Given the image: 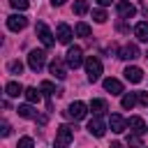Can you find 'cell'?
Wrapping results in <instances>:
<instances>
[{
  "label": "cell",
  "mask_w": 148,
  "mask_h": 148,
  "mask_svg": "<svg viewBox=\"0 0 148 148\" xmlns=\"http://www.w3.org/2000/svg\"><path fill=\"white\" fill-rule=\"evenodd\" d=\"M136 99H139V104L148 106V92H136Z\"/></svg>",
  "instance_id": "31"
},
{
  "label": "cell",
  "mask_w": 148,
  "mask_h": 148,
  "mask_svg": "<svg viewBox=\"0 0 148 148\" xmlns=\"http://www.w3.org/2000/svg\"><path fill=\"white\" fill-rule=\"evenodd\" d=\"M39 90L46 95V97H51V95H58V90H56V86L51 83V81H42V86H39Z\"/></svg>",
  "instance_id": "23"
},
{
  "label": "cell",
  "mask_w": 148,
  "mask_h": 148,
  "mask_svg": "<svg viewBox=\"0 0 148 148\" xmlns=\"http://www.w3.org/2000/svg\"><path fill=\"white\" fill-rule=\"evenodd\" d=\"M74 32H76L79 37H88V35H90V25L81 21V23H76V28H74Z\"/></svg>",
  "instance_id": "24"
},
{
  "label": "cell",
  "mask_w": 148,
  "mask_h": 148,
  "mask_svg": "<svg viewBox=\"0 0 148 148\" xmlns=\"http://www.w3.org/2000/svg\"><path fill=\"white\" fill-rule=\"evenodd\" d=\"M83 65H86V74H88V81H90V83L99 81V76H102V60H99L97 56H88Z\"/></svg>",
  "instance_id": "2"
},
{
  "label": "cell",
  "mask_w": 148,
  "mask_h": 148,
  "mask_svg": "<svg viewBox=\"0 0 148 148\" xmlns=\"http://www.w3.org/2000/svg\"><path fill=\"white\" fill-rule=\"evenodd\" d=\"M23 97H25L28 104H37V102H39V92H37V88H25Z\"/></svg>",
  "instance_id": "22"
},
{
  "label": "cell",
  "mask_w": 148,
  "mask_h": 148,
  "mask_svg": "<svg viewBox=\"0 0 148 148\" xmlns=\"http://www.w3.org/2000/svg\"><path fill=\"white\" fill-rule=\"evenodd\" d=\"M72 139H74V127H72V125H60L58 132H56L53 148H69Z\"/></svg>",
  "instance_id": "1"
},
{
  "label": "cell",
  "mask_w": 148,
  "mask_h": 148,
  "mask_svg": "<svg viewBox=\"0 0 148 148\" xmlns=\"http://www.w3.org/2000/svg\"><path fill=\"white\" fill-rule=\"evenodd\" d=\"M127 127H130V132H132V134H139V136L148 130V127H146V123H143V118H139V116H132V118L127 120Z\"/></svg>",
  "instance_id": "13"
},
{
  "label": "cell",
  "mask_w": 148,
  "mask_h": 148,
  "mask_svg": "<svg viewBox=\"0 0 148 148\" xmlns=\"http://www.w3.org/2000/svg\"><path fill=\"white\" fill-rule=\"evenodd\" d=\"M139 99H136V92H127V95H123V99H120V106L123 109H134V104H136Z\"/></svg>",
  "instance_id": "20"
},
{
  "label": "cell",
  "mask_w": 148,
  "mask_h": 148,
  "mask_svg": "<svg viewBox=\"0 0 148 148\" xmlns=\"http://www.w3.org/2000/svg\"><path fill=\"white\" fill-rule=\"evenodd\" d=\"M127 146L130 148H141V136L139 134H130L127 136Z\"/></svg>",
  "instance_id": "27"
},
{
  "label": "cell",
  "mask_w": 148,
  "mask_h": 148,
  "mask_svg": "<svg viewBox=\"0 0 148 148\" xmlns=\"http://www.w3.org/2000/svg\"><path fill=\"white\" fill-rule=\"evenodd\" d=\"M104 90L106 92H111V95H120L123 92V83L118 81V79H104Z\"/></svg>",
  "instance_id": "16"
},
{
  "label": "cell",
  "mask_w": 148,
  "mask_h": 148,
  "mask_svg": "<svg viewBox=\"0 0 148 148\" xmlns=\"http://www.w3.org/2000/svg\"><path fill=\"white\" fill-rule=\"evenodd\" d=\"M111 148H123V146H120L118 141H113V143H111Z\"/></svg>",
  "instance_id": "35"
},
{
  "label": "cell",
  "mask_w": 148,
  "mask_h": 148,
  "mask_svg": "<svg viewBox=\"0 0 148 148\" xmlns=\"http://www.w3.org/2000/svg\"><path fill=\"white\" fill-rule=\"evenodd\" d=\"M0 132H2V136H9V134H12V127H9V123H2V130H0Z\"/></svg>",
  "instance_id": "32"
},
{
  "label": "cell",
  "mask_w": 148,
  "mask_h": 148,
  "mask_svg": "<svg viewBox=\"0 0 148 148\" xmlns=\"http://www.w3.org/2000/svg\"><path fill=\"white\" fill-rule=\"evenodd\" d=\"M134 35H136L139 42H146V44H148V21L136 23V25H134Z\"/></svg>",
  "instance_id": "19"
},
{
  "label": "cell",
  "mask_w": 148,
  "mask_h": 148,
  "mask_svg": "<svg viewBox=\"0 0 148 148\" xmlns=\"http://www.w3.org/2000/svg\"><path fill=\"white\" fill-rule=\"evenodd\" d=\"M141 53H139V46L136 44H125V46H120V51H118V58H123V60H136Z\"/></svg>",
  "instance_id": "11"
},
{
  "label": "cell",
  "mask_w": 148,
  "mask_h": 148,
  "mask_svg": "<svg viewBox=\"0 0 148 148\" xmlns=\"http://www.w3.org/2000/svg\"><path fill=\"white\" fill-rule=\"evenodd\" d=\"M49 69H51V74H53L56 79H60V81H62V79L67 76V69H65V62H62L60 58H56V60H53V62L49 65Z\"/></svg>",
  "instance_id": "14"
},
{
  "label": "cell",
  "mask_w": 148,
  "mask_h": 148,
  "mask_svg": "<svg viewBox=\"0 0 148 148\" xmlns=\"http://www.w3.org/2000/svg\"><path fill=\"white\" fill-rule=\"evenodd\" d=\"M16 113H18L21 118H28V120H37V111H35V106H32V104H21V106L16 109Z\"/></svg>",
  "instance_id": "18"
},
{
  "label": "cell",
  "mask_w": 148,
  "mask_h": 148,
  "mask_svg": "<svg viewBox=\"0 0 148 148\" xmlns=\"http://www.w3.org/2000/svg\"><path fill=\"white\" fill-rule=\"evenodd\" d=\"M9 5H12L14 9H18V12H23V9H28V7H30V2H28V0H9Z\"/></svg>",
  "instance_id": "28"
},
{
  "label": "cell",
  "mask_w": 148,
  "mask_h": 148,
  "mask_svg": "<svg viewBox=\"0 0 148 148\" xmlns=\"http://www.w3.org/2000/svg\"><path fill=\"white\" fill-rule=\"evenodd\" d=\"M86 12H88V0H76V2H74V14L83 16Z\"/></svg>",
  "instance_id": "25"
},
{
  "label": "cell",
  "mask_w": 148,
  "mask_h": 148,
  "mask_svg": "<svg viewBox=\"0 0 148 148\" xmlns=\"http://www.w3.org/2000/svg\"><path fill=\"white\" fill-rule=\"evenodd\" d=\"M25 25H28V18H25L23 14H12V16H7V28H9V30L18 32V30H23Z\"/></svg>",
  "instance_id": "8"
},
{
  "label": "cell",
  "mask_w": 148,
  "mask_h": 148,
  "mask_svg": "<svg viewBox=\"0 0 148 148\" xmlns=\"http://www.w3.org/2000/svg\"><path fill=\"white\" fill-rule=\"evenodd\" d=\"M56 37H58V42L69 44L72 37H74V32H72V28H69L67 23H58V28H56Z\"/></svg>",
  "instance_id": "12"
},
{
  "label": "cell",
  "mask_w": 148,
  "mask_h": 148,
  "mask_svg": "<svg viewBox=\"0 0 148 148\" xmlns=\"http://www.w3.org/2000/svg\"><path fill=\"white\" fill-rule=\"evenodd\" d=\"M51 2H53L56 7H60V5H65V0H51Z\"/></svg>",
  "instance_id": "34"
},
{
  "label": "cell",
  "mask_w": 148,
  "mask_h": 148,
  "mask_svg": "<svg viewBox=\"0 0 148 148\" xmlns=\"http://www.w3.org/2000/svg\"><path fill=\"white\" fill-rule=\"evenodd\" d=\"M90 111H92L95 116H102V113L106 111V102H104V99H92V102H90Z\"/></svg>",
  "instance_id": "21"
},
{
  "label": "cell",
  "mask_w": 148,
  "mask_h": 148,
  "mask_svg": "<svg viewBox=\"0 0 148 148\" xmlns=\"http://www.w3.org/2000/svg\"><path fill=\"white\" fill-rule=\"evenodd\" d=\"M67 65L72 67V69H76V67H81L86 60H83V51H81V46H69V51H67Z\"/></svg>",
  "instance_id": "4"
},
{
  "label": "cell",
  "mask_w": 148,
  "mask_h": 148,
  "mask_svg": "<svg viewBox=\"0 0 148 148\" xmlns=\"http://www.w3.org/2000/svg\"><path fill=\"white\" fill-rule=\"evenodd\" d=\"M116 12H118L120 18H132V16L136 14V7H134L132 2H127V0H120V2L116 5Z\"/></svg>",
  "instance_id": "10"
},
{
  "label": "cell",
  "mask_w": 148,
  "mask_h": 148,
  "mask_svg": "<svg viewBox=\"0 0 148 148\" xmlns=\"http://www.w3.org/2000/svg\"><path fill=\"white\" fill-rule=\"evenodd\" d=\"M5 92H7V97H18V95L25 92V88H23L18 81H9V83L5 86Z\"/></svg>",
  "instance_id": "17"
},
{
  "label": "cell",
  "mask_w": 148,
  "mask_h": 148,
  "mask_svg": "<svg viewBox=\"0 0 148 148\" xmlns=\"http://www.w3.org/2000/svg\"><path fill=\"white\" fill-rule=\"evenodd\" d=\"M16 148H35V141L30 136H23V139H18V146Z\"/></svg>",
  "instance_id": "30"
},
{
  "label": "cell",
  "mask_w": 148,
  "mask_h": 148,
  "mask_svg": "<svg viewBox=\"0 0 148 148\" xmlns=\"http://www.w3.org/2000/svg\"><path fill=\"white\" fill-rule=\"evenodd\" d=\"M7 69H9V74H21V72H23V62H21V60H12V62L7 65Z\"/></svg>",
  "instance_id": "26"
},
{
  "label": "cell",
  "mask_w": 148,
  "mask_h": 148,
  "mask_svg": "<svg viewBox=\"0 0 148 148\" xmlns=\"http://www.w3.org/2000/svg\"><path fill=\"white\" fill-rule=\"evenodd\" d=\"M146 58H148V53H146Z\"/></svg>",
  "instance_id": "36"
},
{
  "label": "cell",
  "mask_w": 148,
  "mask_h": 148,
  "mask_svg": "<svg viewBox=\"0 0 148 148\" xmlns=\"http://www.w3.org/2000/svg\"><path fill=\"white\" fill-rule=\"evenodd\" d=\"M109 127H111V132L123 134V132L127 130V120H125L120 113H111V118H109Z\"/></svg>",
  "instance_id": "9"
},
{
  "label": "cell",
  "mask_w": 148,
  "mask_h": 148,
  "mask_svg": "<svg viewBox=\"0 0 148 148\" xmlns=\"http://www.w3.org/2000/svg\"><path fill=\"white\" fill-rule=\"evenodd\" d=\"M65 113H67L72 120H83V118H86V113H88V106H86L83 102H72V104H69V109H67Z\"/></svg>",
  "instance_id": "6"
},
{
  "label": "cell",
  "mask_w": 148,
  "mask_h": 148,
  "mask_svg": "<svg viewBox=\"0 0 148 148\" xmlns=\"http://www.w3.org/2000/svg\"><path fill=\"white\" fill-rule=\"evenodd\" d=\"M35 32H37V39H39L46 49H51V46L56 44V39H53V35H51V30H49V25H46V23H42V21H39V23L35 25Z\"/></svg>",
  "instance_id": "3"
},
{
  "label": "cell",
  "mask_w": 148,
  "mask_h": 148,
  "mask_svg": "<svg viewBox=\"0 0 148 148\" xmlns=\"http://www.w3.org/2000/svg\"><path fill=\"white\" fill-rule=\"evenodd\" d=\"M44 62H46V53H44V51L35 49V51H30V53H28V65H30V69H32V72H39V69L44 67Z\"/></svg>",
  "instance_id": "5"
},
{
  "label": "cell",
  "mask_w": 148,
  "mask_h": 148,
  "mask_svg": "<svg viewBox=\"0 0 148 148\" xmlns=\"http://www.w3.org/2000/svg\"><path fill=\"white\" fill-rule=\"evenodd\" d=\"M123 74H125V79H127L130 83H141V79H143V72H141V67H134V65H132V67H127Z\"/></svg>",
  "instance_id": "15"
},
{
  "label": "cell",
  "mask_w": 148,
  "mask_h": 148,
  "mask_svg": "<svg viewBox=\"0 0 148 148\" xmlns=\"http://www.w3.org/2000/svg\"><path fill=\"white\" fill-rule=\"evenodd\" d=\"M92 18H95L97 23H104L109 16H106V12H104V9H92Z\"/></svg>",
  "instance_id": "29"
},
{
  "label": "cell",
  "mask_w": 148,
  "mask_h": 148,
  "mask_svg": "<svg viewBox=\"0 0 148 148\" xmlns=\"http://www.w3.org/2000/svg\"><path fill=\"white\" fill-rule=\"evenodd\" d=\"M97 2H99L102 7H106V5H111V0H97Z\"/></svg>",
  "instance_id": "33"
},
{
  "label": "cell",
  "mask_w": 148,
  "mask_h": 148,
  "mask_svg": "<svg viewBox=\"0 0 148 148\" xmlns=\"http://www.w3.org/2000/svg\"><path fill=\"white\" fill-rule=\"evenodd\" d=\"M88 132L92 134V136H104V132H106V123L102 120V116H95L90 123H88Z\"/></svg>",
  "instance_id": "7"
}]
</instances>
